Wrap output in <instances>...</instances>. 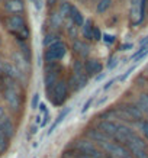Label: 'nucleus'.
I'll list each match as a JSON object with an SVG mask.
<instances>
[{"mask_svg": "<svg viewBox=\"0 0 148 158\" xmlns=\"http://www.w3.org/2000/svg\"><path fill=\"white\" fill-rule=\"evenodd\" d=\"M0 94L3 97V100L6 102V105L9 107L10 112L13 113H19L22 109V102H23V96H22V89L20 84L16 81H10L7 87H5L0 91Z\"/></svg>", "mask_w": 148, "mask_h": 158, "instance_id": "nucleus-1", "label": "nucleus"}, {"mask_svg": "<svg viewBox=\"0 0 148 158\" xmlns=\"http://www.w3.org/2000/svg\"><path fill=\"white\" fill-rule=\"evenodd\" d=\"M5 26L18 41H26L29 38V28L22 15H9L5 20Z\"/></svg>", "mask_w": 148, "mask_h": 158, "instance_id": "nucleus-2", "label": "nucleus"}, {"mask_svg": "<svg viewBox=\"0 0 148 158\" xmlns=\"http://www.w3.org/2000/svg\"><path fill=\"white\" fill-rule=\"evenodd\" d=\"M47 94H48L49 100H51V103H53L54 106H57V107L62 106L66 103V100L68 99L67 81L62 80V78H60V80L53 86V89L47 91Z\"/></svg>", "mask_w": 148, "mask_h": 158, "instance_id": "nucleus-3", "label": "nucleus"}, {"mask_svg": "<svg viewBox=\"0 0 148 158\" xmlns=\"http://www.w3.org/2000/svg\"><path fill=\"white\" fill-rule=\"evenodd\" d=\"M66 54H67V45H66V42L58 39L57 42H54L53 45H49L45 49L44 60H45V62H58L66 57Z\"/></svg>", "mask_w": 148, "mask_h": 158, "instance_id": "nucleus-4", "label": "nucleus"}, {"mask_svg": "<svg viewBox=\"0 0 148 158\" xmlns=\"http://www.w3.org/2000/svg\"><path fill=\"white\" fill-rule=\"evenodd\" d=\"M60 65L58 62H47L45 74H44V87L45 90H51L53 86L60 80Z\"/></svg>", "mask_w": 148, "mask_h": 158, "instance_id": "nucleus-5", "label": "nucleus"}, {"mask_svg": "<svg viewBox=\"0 0 148 158\" xmlns=\"http://www.w3.org/2000/svg\"><path fill=\"white\" fill-rule=\"evenodd\" d=\"M116 109H118V112H119V118H121V119L137 120V122H141V120H142V118H144V115L141 113V110H139L135 105H131V103H124V105H119Z\"/></svg>", "mask_w": 148, "mask_h": 158, "instance_id": "nucleus-6", "label": "nucleus"}, {"mask_svg": "<svg viewBox=\"0 0 148 158\" xmlns=\"http://www.w3.org/2000/svg\"><path fill=\"white\" fill-rule=\"evenodd\" d=\"M0 71L3 73L5 76H7L9 78H12V80H15L16 83H26V78H25V76L22 74V73L18 70V68L15 67L13 64L10 61H5L0 64Z\"/></svg>", "mask_w": 148, "mask_h": 158, "instance_id": "nucleus-7", "label": "nucleus"}, {"mask_svg": "<svg viewBox=\"0 0 148 158\" xmlns=\"http://www.w3.org/2000/svg\"><path fill=\"white\" fill-rule=\"evenodd\" d=\"M87 81H89V77L86 76V73H83V74H73L71 73V76H70V78H68V81H67L68 91L81 90L87 84Z\"/></svg>", "mask_w": 148, "mask_h": 158, "instance_id": "nucleus-8", "label": "nucleus"}, {"mask_svg": "<svg viewBox=\"0 0 148 158\" xmlns=\"http://www.w3.org/2000/svg\"><path fill=\"white\" fill-rule=\"evenodd\" d=\"M83 67H84V73H86L87 77H95L97 74H100L102 73V62L99 60H96V58H87L86 61L83 62Z\"/></svg>", "mask_w": 148, "mask_h": 158, "instance_id": "nucleus-9", "label": "nucleus"}, {"mask_svg": "<svg viewBox=\"0 0 148 158\" xmlns=\"http://www.w3.org/2000/svg\"><path fill=\"white\" fill-rule=\"evenodd\" d=\"M134 134H135V132L131 129L129 126H126V125H124V123H119L118 131H116V134H115L113 139L116 141V144L125 145L129 141V138H131Z\"/></svg>", "mask_w": 148, "mask_h": 158, "instance_id": "nucleus-10", "label": "nucleus"}, {"mask_svg": "<svg viewBox=\"0 0 148 158\" xmlns=\"http://www.w3.org/2000/svg\"><path fill=\"white\" fill-rule=\"evenodd\" d=\"M118 126H119V123H116L115 120H100L97 123L96 129L100 131L102 134L105 136H108V138H113L116 131H118Z\"/></svg>", "mask_w": 148, "mask_h": 158, "instance_id": "nucleus-11", "label": "nucleus"}, {"mask_svg": "<svg viewBox=\"0 0 148 158\" xmlns=\"http://www.w3.org/2000/svg\"><path fill=\"white\" fill-rule=\"evenodd\" d=\"M91 51V47L90 44L86 42V41H83V39H76L74 42H73V52L76 54L78 58H86L89 57V54Z\"/></svg>", "mask_w": 148, "mask_h": 158, "instance_id": "nucleus-12", "label": "nucleus"}, {"mask_svg": "<svg viewBox=\"0 0 148 158\" xmlns=\"http://www.w3.org/2000/svg\"><path fill=\"white\" fill-rule=\"evenodd\" d=\"M12 60H13V64L15 67L18 68L22 74H29V71H31V62H28L26 60H25L22 55H20V52H13L12 54Z\"/></svg>", "mask_w": 148, "mask_h": 158, "instance_id": "nucleus-13", "label": "nucleus"}, {"mask_svg": "<svg viewBox=\"0 0 148 158\" xmlns=\"http://www.w3.org/2000/svg\"><path fill=\"white\" fill-rule=\"evenodd\" d=\"M3 9L9 15H19L25 10V2L23 0H7L3 5Z\"/></svg>", "mask_w": 148, "mask_h": 158, "instance_id": "nucleus-14", "label": "nucleus"}, {"mask_svg": "<svg viewBox=\"0 0 148 158\" xmlns=\"http://www.w3.org/2000/svg\"><path fill=\"white\" fill-rule=\"evenodd\" d=\"M0 128H2V132L5 134V136L7 139H12L15 135V125L12 122L9 116L6 115L3 119H0Z\"/></svg>", "mask_w": 148, "mask_h": 158, "instance_id": "nucleus-15", "label": "nucleus"}, {"mask_svg": "<svg viewBox=\"0 0 148 158\" xmlns=\"http://www.w3.org/2000/svg\"><path fill=\"white\" fill-rule=\"evenodd\" d=\"M68 19L71 20L73 23L76 25L77 28H80V26H83V23H84V16H83V13H81L80 10L77 9L76 6L70 5V12H68Z\"/></svg>", "mask_w": 148, "mask_h": 158, "instance_id": "nucleus-16", "label": "nucleus"}, {"mask_svg": "<svg viewBox=\"0 0 148 158\" xmlns=\"http://www.w3.org/2000/svg\"><path fill=\"white\" fill-rule=\"evenodd\" d=\"M126 149L134 158H148V148L137 147V145H126Z\"/></svg>", "mask_w": 148, "mask_h": 158, "instance_id": "nucleus-17", "label": "nucleus"}, {"mask_svg": "<svg viewBox=\"0 0 148 158\" xmlns=\"http://www.w3.org/2000/svg\"><path fill=\"white\" fill-rule=\"evenodd\" d=\"M70 112H71V107H66V109L62 110L61 113L58 115V118H57V119L54 120V123L51 125V126H49V129H48V135H51V134H53V132H54V131L57 129V126H58V125H60V123H61V122H62V120H64V119H66V118H67V116H68V113H70Z\"/></svg>", "mask_w": 148, "mask_h": 158, "instance_id": "nucleus-18", "label": "nucleus"}, {"mask_svg": "<svg viewBox=\"0 0 148 158\" xmlns=\"http://www.w3.org/2000/svg\"><path fill=\"white\" fill-rule=\"evenodd\" d=\"M91 34H93V23H91V20H84V23L81 26V35H83V38L84 41H91Z\"/></svg>", "mask_w": 148, "mask_h": 158, "instance_id": "nucleus-19", "label": "nucleus"}, {"mask_svg": "<svg viewBox=\"0 0 148 158\" xmlns=\"http://www.w3.org/2000/svg\"><path fill=\"white\" fill-rule=\"evenodd\" d=\"M135 106L141 110L142 115H148V94L142 93V94L138 97V100H137V105Z\"/></svg>", "mask_w": 148, "mask_h": 158, "instance_id": "nucleus-20", "label": "nucleus"}, {"mask_svg": "<svg viewBox=\"0 0 148 158\" xmlns=\"http://www.w3.org/2000/svg\"><path fill=\"white\" fill-rule=\"evenodd\" d=\"M112 6V0H99L97 5H96V13L97 15H103L110 9Z\"/></svg>", "mask_w": 148, "mask_h": 158, "instance_id": "nucleus-21", "label": "nucleus"}, {"mask_svg": "<svg viewBox=\"0 0 148 158\" xmlns=\"http://www.w3.org/2000/svg\"><path fill=\"white\" fill-rule=\"evenodd\" d=\"M18 44H19V52L20 55L26 60L28 62H31V51H29V45L26 44V41H18Z\"/></svg>", "mask_w": 148, "mask_h": 158, "instance_id": "nucleus-22", "label": "nucleus"}, {"mask_svg": "<svg viewBox=\"0 0 148 158\" xmlns=\"http://www.w3.org/2000/svg\"><path fill=\"white\" fill-rule=\"evenodd\" d=\"M66 29H67L68 38H71L73 41H76L77 36H78V28H77L76 25H74L71 20H70V22L67 23V26H66Z\"/></svg>", "mask_w": 148, "mask_h": 158, "instance_id": "nucleus-23", "label": "nucleus"}, {"mask_svg": "<svg viewBox=\"0 0 148 158\" xmlns=\"http://www.w3.org/2000/svg\"><path fill=\"white\" fill-rule=\"evenodd\" d=\"M57 41H58V36L55 34H47L45 38H44V41H42V45L45 48H48L49 45H53V44L57 42Z\"/></svg>", "mask_w": 148, "mask_h": 158, "instance_id": "nucleus-24", "label": "nucleus"}, {"mask_svg": "<svg viewBox=\"0 0 148 158\" xmlns=\"http://www.w3.org/2000/svg\"><path fill=\"white\" fill-rule=\"evenodd\" d=\"M51 25H53V28H60L62 23H64V19H62L61 16H60V13H53L51 15Z\"/></svg>", "mask_w": 148, "mask_h": 158, "instance_id": "nucleus-25", "label": "nucleus"}, {"mask_svg": "<svg viewBox=\"0 0 148 158\" xmlns=\"http://www.w3.org/2000/svg\"><path fill=\"white\" fill-rule=\"evenodd\" d=\"M9 147V139L5 136V134L2 132V128H0V154H3Z\"/></svg>", "mask_w": 148, "mask_h": 158, "instance_id": "nucleus-26", "label": "nucleus"}, {"mask_svg": "<svg viewBox=\"0 0 148 158\" xmlns=\"http://www.w3.org/2000/svg\"><path fill=\"white\" fill-rule=\"evenodd\" d=\"M68 12H70V3L64 2V3L60 6V10H58V13H60V16H61L62 19H67V18H68Z\"/></svg>", "mask_w": 148, "mask_h": 158, "instance_id": "nucleus-27", "label": "nucleus"}, {"mask_svg": "<svg viewBox=\"0 0 148 158\" xmlns=\"http://www.w3.org/2000/svg\"><path fill=\"white\" fill-rule=\"evenodd\" d=\"M139 128L142 131L144 138L148 141V120H141V122H139Z\"/></svg>", "mask_w": 148, "mask_h": 158, "instance_id": "nucleus-28", "label": "nucleus"}, {"mask_svg": "<svg viewBox=\"0 0 148 158\" xmlns=\"http://www.w3.org/2000/svg\"><path fill=\"white\" fill-rule=\"evenodd\" d=\"M91 38H93V41H100L102 39V32H100V29L97 28V26H93V34H91Z\"/></svg>", "mask_w": 148, "mask_h": 158, "instance_id": "nucleus-29", "label": "nucleus"}, {"mask_svg": "<svg viewBox=\"0 0 148 158\" xmlns=\"http://www.w3.org/2000/svg\"><path fill=\"white\" fill-rule=\"evenodd\" d=\"M116 65H118V58H116V55H112V57L109 58V62H108V68H109V70H113Z\"/></svg>", "mask_w": 148, "mask_h": 158, "instance_id": "nucleus-30", "label": "nucleus"}, {"mask_svg": "<svg viewBox=\"0 0 148 158\" xmlns=\"http://www.w3.org/2000/svg\"><path fill=\"white\" fill-rule=\"evenodd\" d=\"M93 100H95V97H90V99H89V100L83 105V107H81V113H86L87 110L90 109V106L93 105Z\"/></svg>", "mask_w": 148, "mask_h": 158, "instance_id": "nucleus-31", "label": "nucleus"}, {"mask_svg": "<svg viewBox=\"0 0 148 158\" xmlns=\"http://www.w3.org/2000/svg\"><path fill=\"white\" fill-rule=\"evenodd\" d=\"M31 106H32V109H38V106H39V94L38 93H35L34 94L32 102H31Z\"/></svg>", "mask_w": 148, "mask_h": 158, "instance_id": "nucleus-32", "label": "nucleus"}, {"mask_svg": "<svg viewBox=\"0 0 148 158\" xmlns=\"http://www.w3.org/2000/svg\"><path fill=\"white\" fill-rule=\"evenodd\" d=\"M102 39H103V41H105L106 44H113V42H115V39H116V38H115L113 35L103 34V35H102Z\"/></svg>", "mask_w": 148, "mask_h": 158, "instance_id": "nucleus-33", "label": "nucleus"}, {"mask_svg": "<svg viewBox=\"0 0 148 158\" xmlns=\"http://www.w3.org/2000/svg\"><path fill=\"white\" fill-rule=\"evenodd\" d=\"M147 55H148V47H147V48H145V49H144L142 52L139 54L138 57H135V58H134V61H137V62H138V61H141V60H142V58H145V57H147Z\"/></svg>", "mask_w": 148, "mask_h": 158, "instance_id": "nucleus-34", "label": "nucleus"}, {"mask_svg": "<svg viewBox=\"0 0 148 158\" xmlns=\"http://www.w3.org/2000/svg\"><path fill=\"white\" fill-rule=\"evenodd\" d=\"M134 70H135V67H131V68H129V70H128L126 73H125V74H122V76L119 77V81H124V80H126V78H128V77L131 76V73L134 71Z\"/></svg>", "mask_w": 148, "mask_h": 158, "instance_id": "nucleus-35", "label": "nucleus"}, {"mask_svg": "<svg viewBox=\"0 0 148 158\" xmlns=\"http://www.w3.org/2000/svg\"><path fill=\"white\" fill-rule=\"evenodd\" d=\"M134 47L132 44H124V45H121L119 47V51H128V49H131Z\"/></svg>", "mask_w": 148, "mask_h": 158, "instance_id": "nucleus-36", "label": "nucleus"}, {"mask_svg": "<svg viewBox=\"0 0 148 158\" xmlns=\"http://www.w3.org/2000/svg\"><path fill=\"white\" fill-rule=\"evenodd\" d=\"M115 81H116L115 78H113V80H110V81H108V83H106V84H105V86H103V90H109L110 87H112V86H113V84H115Z\"/></svg>", "mask_w": 148, "mask_h": 158, "instance_id": "nucleus-37", "label": "nucleus"}, {"mask_svg": "<svg viewBox=\"0 0 148 158\" xmlns=\"http://www.w3.org/2000/svg\"><path fill=\"white\" fill-rule=\"evenodd\" d=\"M139 45H141V47H147L148 45V36H145L144 39H141V41H139Z\"/></svg>", "mask_w": 148, "mask_h": 158, "instance_id": "nucleus-38", "label": "nucleus"}, {"mask_svg": "<svg viewBox=\"0 0 148 158\" xmlns=\"http://www.w3.org/2000/svg\"><path fill=\"white\" fill-rule=\"evenodd\" d=\"M5 116H6V110H5V107H3V106L0 105V119H3Z\"/></svg>", "mask_w": 148, "mask_h": 158, "instance_id": "nucleus-39", "label": "nucleus"}, {"mask_svg": "<svg viewBox=\"0 0 148 158\" xmlns=\"http://www.w3.org/2000/svg\"><path fill=\"white\" fill-rule=\"evenodd\" d=\"M103 78H105V73H100V74L96 76V81H100V80H103Z\"/></svg>", "mask_w": 148, "mask_h": 158, "instance_id": "nucleus-40", "label": "nucleus"}, {"mask_svg": "<svg viewBox=\"0 0 148 158\" xmlns=\"http://www.w3.org/2000/svg\"><path fill=\"white\" fill-rule=\"evenodd\" d=\"M105 100H106V96H103V97H102V99H99V102L96 103V106H100V105H102V103H103V102H105Z\"/></svg>", "mask_w": 148, "mask_h": 158, "instance_id": "nucleus-41", "label": "nucleus"}, {"mask_svg": "<svg viewBox=\"0 0 148 158\" xmlns=\"http://www.w3.org/2000/svg\"><path fill=\"white\" fill-rule=\"evenodd\" d=\"M35 5H36V9H41V2L39 0H35Z\"/></svg>", "mask_w": 148, "mask_h": 158, "instance_id": "nucleus-42", "label": "nucleus"}, {"mask_svg": "<svg viewBox=\"0 0 148 158\" xmlns=\"http://www.w3.org/2000/svg\"><path fill=\"white\" fill-rule=\"evenodd\" d=\"M54 2H57V0H48V6H54L55 5Z\"/></svg>", "mask_w": 148, "mask_h": 158, "instance_id": "nucleus-43", "label": "nucleus"}, {"mask_svg": "<svg viewBox=\"0 0 148 158\" xmlns=\"http://www.w3.org/2000/svg\"><path fill=\"white\" fill-rule=\"evenodd\" d=\"M31 132H32V134H36V132H38V131H36V126H32V128H31Z\"/></svg>", "mask_w": 148, "mask_h": 158, "instance_id": "nucleus-44", "label": "nucleus"}, {"mask_svg": "<svg viewBox=\"0 0 148 158\" xmlns=\"http://www.w3.org/2000/svg\"><path fill=\"white\" fill-rule=\"evenodd\" d=\"M124 158H134V157H132V155H131V152H129L128 154V155H125V157Z\"/></svg>", "mask_w": 148, "mask_h": 158, "instance_id": "nucleus-45", "label": "nucleus"}, {"mask_svg": "<svg viewBox=\"0 0 148 158\" xmlns=\"http://www.w3.org/2000/svg\"><path fill=\"white\" fill-rule=\"evenodd\" d=\"M3 62V58H2V54H0V64Z\"/></svg>", "mask_w": 148, "mask_h": 158, "instance_id": "nucleus-46", "label": "nucleus"}, {"mask_svg": "<svg viewBox=\"0 0 148 158\" xmlns=\"http://www.w3.org/2000/svg\"><path fill=\"white\" fill-rule=\"evenodd\" d=\"M0 2H3V3H5V2H7V0H0Z\"/></svg>", "mask_w": 148, "mask_h": 158, "instance_id": "nucleus-47", "label": "nucleus"}, {"mask_svg": "<svg viewBox=\"0 0 148 158\" xmlns=\"http://www.w3.org/2000/svg\"><path fill=\"white\" fill-rule=\"evenodd\" d=\"M147 6H148V0H147Z\"/></svg>", "mask_w": 148, "mask_h": 158, "instance_id": "nucleus-48", "label": "nucleus"}]
</instances>
